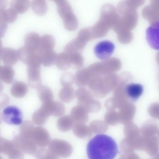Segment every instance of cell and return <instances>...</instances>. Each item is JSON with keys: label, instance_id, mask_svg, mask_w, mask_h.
Instances as JSON below:
<instances>
[{"label": "cell", "instance_id": "obj_1", "mask_svg": "<svg viewBox=\"0 0 159 159\" xmlns=\"http://www.w3.org/2000/svg\"><path fill=\"white\" fill-rule=\"evenodd\" d=\"M86 148L89 159H113L119 152L115 140L104 134H99L94 137L89 141Z\"/></svg>", "mask_w": 159, "mask_h": 159}, {"label": "cell", "instance_id": "obj_2", "mask_svg": "<svg viewBox=\"0 0 159 159\" xmlns=\"http://www.w3.org/2000/svg\"><path fill=\"white\" fill-rule=\"evenodd\" d=\"M23 113L15 106H9L3 110L2 114V120L9 125H19L23 121Z\"/></svg>", "mask_w": 159, "mask_h": 159}, {"label": "cell", "instance_id": "obj_3", "mask_svg": "<svg viewBox=\"0 0 159 159\" xmlns=\"http://www.w3.org/2000/svg\"><path fill=\"white\" fill-rule=\"evenodd\" d=\"M114 43L110 41L105 40L98 43L94 48V54L97 57L101 60L108 59L115 50Z\"/></svg>", "mask_w": 159, "mask_h": 159}, {"label": "cell", "instance_id": "obj_4", "mask_svg": "<svg viewBox=\"0 0 159 159\" xmlns=\"http://www.w3.org/2000/svg\"><path fill=\"white\" fill-rule=\"evenodd\" d=\"M146 40L151 48L159 51V21L151 25L146 31Z\"/></svg>", "mask_w": 159, "mask_h": 159}, {"label": "cell", "instance_id": "obj_5", "mask_svg": "<svg viewBox=\"0 0 159 159\" xmlns=\"http://www.w3.org/2000/svg\"><path fill=\"white\" fill-rule=\"evenodd\" d=\"M92 38L90 29L84 28L80 30L76 39L71 42L76 50L80 52L85 48L87 43Z\"/></svg>", "mask_w": 159, "mask_h": 159}, {"label": "cell", "instance_id": "obj_6", "mask_svg": "<svg viewBox=\"0 0 159 159\" xmlns=\"http://www.w3.org/2000/svg\"><path fill=\"white\" fill-rule=\"evenodd\" d=\"M144 91L143 85L139 84L131 83L125 88L126 96L133 101H136L142 95Z\"/></svg>", "mask_w": 159, "mask_h": 159}, {"label": "cell", "instance_id": "obj_7", "mask_svg": "<svg viewBox=\"0 0 159 159\" xmlns=\"http://www.w3.org/2000/svg\"><path fill=\"white\" fill-rule=\"evenodd\" d=\"M17 14L11 8L8 10H0V25L8 26V24L14 22L17 19Z\"/></svg>", "mask_w": 159, "mask_h": 159}, {"label": "cell", "instance_id": "obj_8", "mask_svg": "<svg viewBox=\"0 0 159 159\" xmlns=\"http://www.w3.org/2000/svg\"><path fill=\"white\" fill-rule=\"evenodd\" d=\"M41 37L36 33H30L25 38V47L33 52H38L40 43Z\"/></svg>", "mask_w": 159, "mask_h": 159}, {"label": "cell", "instance_id": "obj_9", "mask_svg": "<svg viewBox=\"0 0 159 159\" xmlns=\"http://www.w3.org/2000/svg\"><path fill=\"white\" fill-rule=\"evenodd\" d=\"M55 45V40L52 36L45 35L41 38L40 43L38 52L39 53L52 51Z\"/></svg>", "mask_w": 159, "mask_h": 159}, {"label": "cell", "instance_id": "obj_10", "mask_svg": "<svg viewBox=\"0 0 159 159\" xmlns=\"http://www.w3.org/2000/svg\"><path fill=\"white\" fill-rule=\"evenodd\" d=\"M1 57L5 64H14L18 57L17 52L11 48H3L1 50Z\"/></svg>", "mask_w": 159, "mask_h": 159}, {"label": "cell", "instance_id": "obj_11", "mask_svg": "<svg viewBox=\"0 0 159 159\" xmlns=\"http://www.w3.org/2000/svg\"><path fill=\"white\" fill-rule=\"evenodd\" d=\"M31 7L37 15L43 16L47 13L48 7L45 0H33Z\"/></svg>", "mask_w": 159, "mask_h": 159}, {"label": "cell", "instance_id": "obj_12", "mask_svg": "<svg viewBox=\"0 0 159 159\" xmlns=\"http://www.w3.org/2000/svg\"><path fill=\"white\" fill-rule=\"evenodd\" d=\"M30 6V0H12L11 2V8L19 14L25 13L27 11Z\"/></svg>", "mask_w": 159, "mask_h": 159}, {"label": "cell", "instance_id": "obj_13", "mask_svg": "<svg viewBox=\"0 0 159 159\" xmlns=\"http://www.w3.org/2000/svg\"><path fill=\"white\" fill-rule=\"evenodd\" d=\"M57 4V12L62 19L73 13L71 6L66 0H63Z\"/></svg>", "mask_w": 159, "mask_h": 159}, {"label": "cell", "instance_id": "obj_14", "mask_svg": "<svg viewBox=\"0 0 159 159\" xmlns=\"http://www.w3.org/2000/svg\"><path fill=\"white\" fill-rule=\"evenodd\" d=\"M65 28L69 31L76 30L79 25L78 19L74 13L65 17L63 19Z\"/></svg>", "mask_w": 159, "mask_h": 159}, {"label": "cell", "instance_id": "obj_15", "mask_svg": "<svg viewBox=\"0 0 159 159\" xmlns=\"http://www.w3.org/2000/svg\"><path fill=\"white\" fill-rule=\"evenodd\" d=\"M39 55L40 58L41 62L46 66L52 65L56 59V53L53 50L39 53Z\"/></svg>", "mask_w": 159, "mask_h": 159}, {"label": "cell", "instance_id": "obj_16", "mask_svg": "<svg viewBox=\"0 0 159 159\" xmlns=\"http://www.w3.org/2000/svg\"><path fill=\"white\" fill-rule=\"evenodd\" d=\"M56 62L59 68L68 67L70 63L69 55L66 52L61 53L57 56Z\"/></svg>", "mask_w": 159, "mask_h": 159}, {"label": "cell", "instance_id": "obj_17", "mask_svg": "<svg viewBox=\"0 0 159 159\" xmlns=\"http://www.w3.org/2000/svg\"><path fill=\"white\" fill-rule=\"evenodd\" d=\"M68 54L69 55L70 63H72L77 66H82L84 62L83 57L79 52H75Z\"/></svg>", "mask_w": 159, "mask_h": 159}, {"label": "cell", "instance_id": "obj_18", "mask_svg": "<svg viewBox=\"0 0 159 159\" xmlns=\"http://www.w3.org/2000/svg\"><path fill=\"white\" fill-rule=\"evenodd\" d=\"M7 1L6 0H1L0 3V10H5V7L7 5Z\"/></svg>", "mask_w": 159, "mask_h": 159}, {"label": "cell", "instance_id": "obj_19", "mask_svg": "<svg viewBox=\"0 0 159 159\" xmlns=\"http://www.w3.org/2000/svg\"><path fill=\"white\" fill-rule=\"evenodd\" d=\"M52 1H53L55 3H56L57 4V3H59L60 2L62 1L63 0H52Z\"/></svg>", "mask_w": 159, "mask_h": 159}]
</instances>
